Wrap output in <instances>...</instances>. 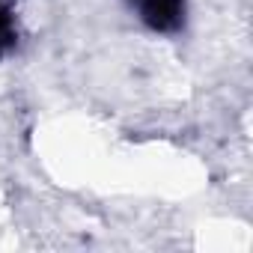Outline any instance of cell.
I'll use <instances>...</instances> for the list:
<instances>
[{
    "label": "cell",
    "mask_w": 253,
    "mask_h": 253,
    "mask_svg": "<svg viewBox=\"0 0 253 253\" xmlns=\"http://www.w3.org/2000/svg\"><path fill=\"white\" fill-rule=\"evenodd\" d=\"M12 45H15V24L3 9H0V57H3Z\"/></svg>",
    "instance_id": "obj_2"
},
{
    "label": "cell",
    "mask_w": 253,
    "mask_h": 253,
    "mask_svg": "<svg viewBox=\"0 0 253 253\" xmlns=\"http://www.w3.org/2000/svg\"><path fill=\"white\" fill-rule=\"evenodd\" d=\"M143 21L158 33H173L185 21V0H140Z\"/></svg>",
    "instance_id": "obj_1"
}]
</instances>
